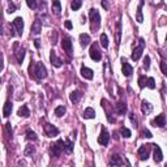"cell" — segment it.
<instances>
[{"instance_id":"obj_1","label":"cell","mask_w":167,"mask_h":167,"mask_svg":"<svg viewBox=\"0 0 167 167\" xmlns=\"http://www.w3.org/2000/svg\"><path fill=\"white\" fill-rule=\"evenodd\" d=\"M29 73H30V76L34 77V78L42 80V78L47 77V69H46V67L42 63L31 62L30 65H29Z\"/></svg>"},{"instance_id":"obj_2","label":"cell","mask_w":167,"mask_h":167,"mask_svg":"<svg viewBox=\"0 0 167 167\" xmlns=\"http://www.w3.org/2000/svg\"><path fill=\"white\" fill-rule=\"evenodd\" d=\"M89 18H90V22H91V29L97 30L99 28V25H101V14H99V12L95 8H91L89 11Z\"/></svg>"},{"instance_id":"obj_3","label":"cell","mask_w":167,"mask_h":167,"mask_svg":"<svg viewBox=\"0 0 167 167\" xmlns=\"http://www.w3.org/2000/svg\"><path fill=\"white\" fill-rule=\"evenodd\" d=\"M65 149V141L63 140H57L55 144L51 145V156L52 157H59L62 154V151Z\"/></svg>"},{"instance_id":"obj_4","label":"cell","mask_w":167,"mask_h":167,"mask_svg":"<svg viewBox=\"0 0 167 167\" xmlns=\"http://www.w3.org/2000/svg\"><path fill=\"white\" fill-rule=\"evenodd\" d=\"M144 48H145V41L142 39V38H140L139 39V46H137L135 50L132 51V55H130V57H132L133 62H137V60L141 57L142 55V51H144Z\"/></svg>"},{"instance_id":"obj_5","label":"cell","mask_w":167,"mask_h":167,"mask_svg":"<svg viewBox=\"0 0 167 167\" xmlns=\"http://www.w3.org/2000/svg\"><path fill=\"white\" fill-rule=\"evenodd\" d=\"M151 146L153 145H149V144H146V145H141L140 146V149H139V158L141 159V161H146L147 158H149V156H150V150H151Z\"/></svg>"},{"instance_id":"obj_6","label":"cell","mask_w":167,"mask_h":167,"mask_svg":"<svg viewBox=\"0 0 167 167\" xmlns=\"http://www.w3.org/2000/svg\"><path fill=\"white\" fill-rule=\"evenodd\" d=\"M43 129H45V133L47 137H56L59 135V129H57L55 125L50 124V123H46L43 125Z\"/></svg>"},{"instance_id":"obj_7","label":"cell","mask_w":167,"mask_h":167,"mask_svg":"<svg viewBox=\"0 0 167 167\" xmlns=\"http://www.w3.org/2000/svg\"><path fill=\"white\" fill-rule=\"evenodd\" d=\"M14 56H16V60H17L18 64H22L24 57H25V48L20 47L18 43H14Z\"/></svg>"},{"instance_id":"obj_8","label":"cell","mask_w":167,"mask_h":167,"mask_svg":"<svg viewBox=\"0 0 167 167\" xmlns=\"http://www.w3.org/2000/svg\"><path fill=\"white\" fill-rule=\"evenodd\" d=\"M122 72L125 77L132 76V73H133L132 65H130L129 63L127 62V59H124V57H122Z\"/></svg>"},{"instance_id":"obj_9","label":"cell","mask_w":167,"mask_h":167,"mask_svg":"<svg viewBox=\"0 0 167 167\" xmlns=\"http://www.w3.org/2000/svg\"><path fill=\"white\" fill-rule=\"evenodd\" d=\"M114 37H115V42H116V47H119L120 45V39H122V20L116 21V28L114 31Z\"/></svg>"},{"instance_id":"obj_10","label":"cell","mask_w":167,"mask_h":167,"mask_svg":"<svg viewBox=\"0 0 167 167\" xmlns=\"http://www.w3.org/2000/svg\"><path fill=\"white\" fill-rule=\"evenodd\" d=\"M62 47H63V50H64V51L67 52L68 55L73 54V47H72V42H71V38H69V37L63 38V41H62Z\"/></svg>"},{"instance_id":"obj_11","label":"cell","mask_w":167,"mask_h":167,"mask_svg":"<svg viewBox=\"0 0 167 167\" xmlns=\"http://www.w3.org/2000/svg\"><path fill=\"white\" fill-rule=\"evenodd\" d=\"M12 25H13V28L16 29V31H17L18 35H22V31H24V20H22V17H16L13 20V22H12Z\"/></svg>"},{"instance_id":"obj_12","label":"cell","mask_w":167,"mask_h":167,"mask_svg":"<svg viewBox=\"0 0 167 167\" xmlns=\"http://www.w3.org/2000/svg\"><path fill=\"white\" fill-rule=\"evenodd\" d=\"M89 55H90V57L94 60V62H99V60L102 59V54H101V51L98 50V47H97V45H93L90 47V51H89Z\"/></svg>"},{"instance_id":"obj_13","label":"cell","mask_w":167,"mask_h":167,"mask_svg":"<svg viewBox=\"0 0 167 167\" xmlns=\"http://www.w3.org/2000/svg\"><path fill=\"white\" fill-rule=\"evenodd\" d=\"M108 141H110V135H108V132L105 129V127H103L102 132H101V135H99V137H98V142L101 145H103V146H106V145L108 144Z\"/></svg>"},{"instance_id":"obj_14","label":"cell","mask_w":167,"mask_h":167,"mask_svg":"<svg viewBox=\"0 0 167 167\" xmlns=\"http://www.w3.org/2000/svg\"><path fill=\"white\" fill-rule=\"evenodd\" d=\"M114 110H115V112L118 114V115H124V114L127 112V105H125L124 102H119L115 105Z\"/></svg>"},{"instance_id":"obj_15","label":"cell","mask_w":167,"mask_h":167,"mask_svg":"<svg viewBox=\"0 0 167 167\" xmlns=\"http://www.w3.org/2000/svg\"><path fill=\"white\" fill-rule=\"evenodd\" d=\"M154 146V161L157 162V163H159V162L163 159V153H162V149L158 146V145H153Z\"/></svg>"},{"instance_id":"obj_16","label":"cell","mask_w":167,"mask_h":167,"mask_svg":"<svg viewBox=\"0 0 167 167\" xmlns=\"http://www.w3.org/2000/svg\"><path fill=\"white\" fill-rule=\"evenodd\" d=\"M41 31H42V21H39L38 18H35L34 24H33V26H31V33L34 35L39 34Z\"/></svg>"},{"instance_id":"obj_17","label":"cell","mask_w":167,"mask_h":167,"mask_svg":"<svg viewBox=\"0 0 167 167\" xmlns=\"http://www.w3.org/2000/svg\"><path fill=\"white\" fill-rule=\"evenodd\" d=\"M153 124L156 125V127H164L166 125V116L163 115V114H161V115H158L156 118V119L153 120Z\"/></svg>"},{"instance_id":"obj_18","label":"cell","mask_w":167,"mask_h":167,"mask_svg":"<svg viewBox=\"0 0 167 167\" xmlns=\"http://www.w3.org/2000/svg\"><path fill=\"white\" fill-rule=\"evenodd\" d=\"M81 98H82V93H81V91H78V90H74V91H72V93L69 94V99H71V102L74 103V105L78 103Z\"/></svg>"},{"instance_id":"obj_19","label":"cell","mask_w":167,"mask_h":167,"mask_svg":"<svg viewBox=\"0 0 167 167\" xmlns=\"http://www.w3.org/2000/svg\"><path fill=\"white\" fill-rule=\"evenodd\" d=\"M50 62H51V64L54 65V67H56V68H60V67H62V60L56 56L55 51H51V54H50Z\"/></svg>"},{"instance_id":"obj_20","label":"cell","mask_w":167,"mask_h":167,"mask_svg":"<svg viewBox=\"0 0 167 167\" xmlns=\"http://www.w3.org/2000/svg\"><path fill=\"white\" fill-rule=\"evenodd\" d=\"M81 76L86 80H93L94 77V72L90 68H86V67H82L81 68Z\"/></svg>"},{"instance_id":"obj_21","label":"cell","mask_w":167,"mask_h":167,"mask_svg":"<svg viewBox=\"0 0 167 167\" xmlns=\"http://www.w3.org/2000/svg\"><path fill=\"white\" fill-rule=\"evenodd\" d=\"M145 4L144 0H141L139 4V8H137V12H136V21L137 22H144V16H142V5Z\"/></svg>"},{"instance_id":"obj_22","label":"cell","mask_w":167,"mask_h":167,"mask_svg":"<svg viewBox=\"0 0 167 167\" xmlns=\"http://www.w3.org/2000/svg\"><path fill=\"white\" fill-rule=\"evenodd\" d=\"M17 115L20 116H22V118H29L30 116V110H29V107L26 105H22L20 108H18V111H17Z\"/></svg>"},{"instance_id":"obj_23","label":"cell","mask_w":167,"mask_h":167,"mask_svg":"<svg viewBox=\"0 0 167 167\" xmlns=\"http://www.w3.org/2000/svg\"><path fill=\"white\" fill-rule=\"evenodd\" d=\"M110 163L112 164V166H122L123 159H122V157H120L119 154H112L111 158H110Z\"/></svg>"},{"instance_id":"obj_24","label":"cell","mask_w":167,"mask_h":167,"mask_svg":"<svg viewBox=\"0 0 167 167\" xmlns=\"http://www.w3.org/2000/svg\"><path fill=\"white\" fill-rule=\"evenodd\" d=\"M80 43H81V46L84 48L88 47L89 43H90V37H89V34H86V33L80 34Z\"/></svg>"},{"instance_id":"obj_25","label":"cell","mask_w":167,"mask_h":167,"mask_svg":"<svg viewBox=\"0 0 167 167\" xmlns=\"http://www.w3.org/2000/svg\"><path fill=\"white\" fill-rule=\"evenodd\" d=\"M12 107H13L12 102H11V101H7L5 105H4V107H3V116H4V118H8V116L11 115Z\"/></svg>"},{"instance_id":"obj_26","label":"cell","mask_w":167,"mask_h":167,"mask_svg":"<svg viewBox=\"0 0 167 167\" xmlns=\"http://www.w3.org/2000/svg\"><path fill=\"white\" fill-rule=\"evenodd\" d=\"M141 111L145 114V115H147V114H150L151 111H153V106L150 105L147 101H142V103H141Z\"/></svg>"},{"instance_id":"obj_27","label":"cell","mask_w":167,"mask_h":167,"mask_svg":"<svg viewBox=\"0 0 167 167\" xmlns=\"http://www.w3.org/2000/svg\"><path fill=\"white\" fill-rule=\"evenodd\" d=\"M82 116H84L85 119H94V118H95V111H94V108L88 107V108H85Z\"/></svg>"},{"instance_id":"obj_28","label":"cell","mask_w":167,"mask_h":167,"mask_svg":"<svg viewBox=\"0 0 167 167\" xmlns=\"http://www.w3.org/2000/svg\"><path fill=\"white\" fill-rule=\"evenodd\" d=\"M52 12H54L56 16H59V14L62 13V4H60V1L55 0L54 3H52Z\"/></svg>"},{"instance_id":"obj_29","label":"cell","mask_w":167,"mask_h":167,"mask_svg":"<svg viewBox=\"0 0 167 167\" xmlns=\"http://www.w3.org/2000/svg\"><path fill=\"white\" fill-rule=\"evenodd\" d=\"M26 140H31V141H37V140H38L37 133H35L34 130L28 129V130H26Z\"/></svg>"},{"instance_id":"obj_30","label":"cell","mask_w":167,"mask_h":167,"mask_svg":"<svg viewBox=\"0 0 167 167\" xmlns=\"http://www.w3.org/2000/svg\"><path fill=\"white\" fill-rule=\"evenodd\" d=\"M65 112H67V108H65L64 106H57V107L55 108V115H56L57 118H62L63 115H65Z\"/></svg>"},{"instance_id":"obj_31","label":"cell","mask_w":167,"mask_h":167,"mask_svg":"<svg viewBox=\"0 0 167 167\" xmlns=\"http://www.w3.org/2000/svg\"><path fill=\"white\" fill-rule=\"evenodd\" d=\"M99 41H101V45H102V47L105 48H108V38L107 35L103 33V34H101V37H99Z\"/></svg>"},{"instance_id":"obj_32","label":"cell","mask_w":167,"mask_h":167,"mask_svg":"<svg viewBox=\"0 0 167 167\" xmlns=\"http://www.w3.org/2000/svg\"><path fill=\"white\" fill-rule=\"evenodd\" d=\"M34 153H35V149H34V146H31V145H28V146L25 147V151H24V154H25L26 157L33 156Z\"/></svg>"},{"instance_id":"obj_33","label":"cell","mask_w":167,"mask_h":167,"mask_svg":"<svg viewBox=\"0 0 167 167\" xmlns=\"http://www.w3.org/2000/svg\"><path fill=\"white\" fill-rule=\"evenodd\" d=\"M81 5H82L81 0H73V1L71 3V8L73 9V11H78V9L81 8Z\"/></svg>"},{"instance_id":"obj_34","label":"cell","mask_w":167,"mask_h":167,"mask_svg":"<svg viewBox=\"0 0 167 167\" xmlns=\"http://www.w3.org/2000/svg\"><path fill=\"white\" fill-rule=\"evenodd\" d=\"M120 133H122V136L124 137V139H129L130 135H132V133H130V130L128 129V128H125V127L120 128Z\"/></svg>"},{"instance_id":"obj_35","label":"cell","mask_w":167,"mask_h":167,"mask_svg":"<svg viewBox=\"0 0 167 167\" xmlns=\"http://www.w3.org/2000/svg\"><path fill=\"white\" fill-rule=\"evenodd\" d=\"M65 151L67 153H72L73 151V142L71 140H67L65 141Z\"/></svg>"},{"instance_id":"obj_36","label":"cell","mask_w":167,"mask_h":167,"mask_svg":"<svg viewBox=\"0 0 167 167\" xmlns=\"http://www.w3.org/2000/svg\"><path fill=\"white\" fill-rule=\"evenodd\" d=\"M146 82H147V78L146 76H140L139 77V85L141 89H144L145 86H146Z\"/></svg>"},{"instance_id":"obj_37","label":"cell","mask_w":167,"mask_h":167,"mask_svg":"<svg viewBox=\"0 0 167 167\" xmlns=\"http://www.w3.org/2000/svg\"><path fill=\"white\" fill-rule=\"evenodd\" d=\"M146 86H147L149 89H156V81H154L153 77H149V78H147Z\"/></svg>"},{"instance_id":"obj_38","label":"cell","mask_w":167,"mask_h":167,"mask_svg":"<svg viewBox=\"0 0 167 167\" xmlns=\"http://www.w3.org/2000/svg\"><path fill=\"white\" fill-rule=\"evenodd\" d=\"M159 67H161V71L162 73L164 74V76H167V64L164 62H161V64H159Z\"/></svg>"},{"instance_id":"obj_39","label":"cell","mask_w":167,"mask_h":167,"mask_svg":"<svg viewBox=\"0 0 167 167\" xmlns=\"http://www.w3.org/2000/svg\"><path fill=\"white\" fill-rule=\"evenodd\" d=\"M141 135H142V137H146V139H151V137H153V135H151L150 130H147V129H142Z\"/></svg>"},{"instance_id":"obj_40","label":"cell","mask_w":167,"mask_h":167,"mask_svg":"<svg viewBox=\"0 0 167 167\" xmlns=\"http://www.w3.org/2000/svg\"><path fill=\"white\" fill-rule=\"evenodd\" d=\"M144 68L145 69H149L150 68V57L149 56H145L144 57Z\"/></svg>"},{"instance_id":"obj_41","label":"cell","mask_w":167,"mask_h":167,"mask_svg":"<svg viewBox=\"0 0 167 167\" xmlns=\"http://www.w3.org/2000/svg\"><path fill=\"white\" fill-rule=\"evenodd\" d=\"M129 119H130V122H132V124L135 125V127H137L139 122H137V119H136V116H135V114H129Z\"/></svg>"},{"instance_id":"obj_42","label":"cell","mask_w":167,"mask_h":167,"mask_svg":"<svg viewBox=\"0 0 167 167\" xmlns=\"http://www.w3.org/2000/svg\"><path fill=\"white\" fill-rule=\"evenodd\" d=\"M26 4H28V7H29V8H31V9H34L35 7H37V3H35L34 0H28Z\"/></svg>"},{"instance_id":"obj_43","label":"cell","mask_w":167,"mask_h":167,"mask_svg":"<svg viewBox=\"0 0 167 167\" xmlns=\"http://www.w3.org/2000/svg\"><path fill=\"white\" fill-rule=\"evenodd\" d=\"M5 130H7V135L12 137V128H11V123H7V124H5Z\"/></svg>"},{"instance_id":"obj_44","label":"cell","mask_w":167,"mask_h":167,"mask_svg":"<svg viewBox=\"0 0 167 167\" xmlns=\"http://www.w3.org/2000/svg\"><path fill=\"white\" fill-rule=\"evenodd\" d=\"M14 11H16V5L11 1V3H9V8H8V13H13Z\"/></svg>"},{"instance_id":"obj_45","label":"cell","mask_w":167,"mask_h":167,"mask_svg":"<svg viewBox=\"0 0 167 167\" xmlns=\"http://www.w3.org/2000/svg\"><path fill=\"white\" fill-rule=\"evenodd\" d=\"M64 25H65V28L68 29V30H71V29L73 28V25H72V22H71V21H69V20H67V21H65V24H64Z\"/></svg>"},{"instance_id":"obj_46","label":"cell","mask_w":167,"mask_h":167,"mask_svg":"<svg viewBox=\"0 0 167 167\" xmlns=\"http://www.w3.org/2000/svg\"><path fill=\"white\" fill-rule=\"evenodd\" d=\"M56 35H57V33L56 31H54V38H52V45H56Z\"/></svg>"},{"instance_id":"obj_47","label":"cell","mask_w":167,"mask_h":167,"mask_svg":"<svg viewBox=\"0 0 167 167\" xmlns=\"http://www.w3.org/2000/svg\"><path fill=\"white\" fill-rule=\"evenodd\" d=\"M34 46H35L37 48H39V47H41V41H39V39H35V41H34Z\"/></svg>"},{"instance_id":"obj_48","label":"cell","mask_w":167,"mask_h":167,"mask_svg":"<svg viewBox=\"0 0 167 167\" xmlns=\"http://www.w3.org/2000/svg\"><path fill=\"white\" fill-rule=\"evenodd\" d=\"M101 4H102V7H103L105 9H108V3H107V1H102Z\"/></svg>"},{"instance_id":"obj_49","label":"cell","mask_w":167,"mask_h":167,"mask_svg":"<svg viewBox=\"0 0 167 167\" xmlns=\"http://www.w3.org/2000/svg\"><path fill=\"white\" fill-rule=\"evenodd\" d=\"M164 167H167V164H164Z\"/></svg>"}]
</instances>
